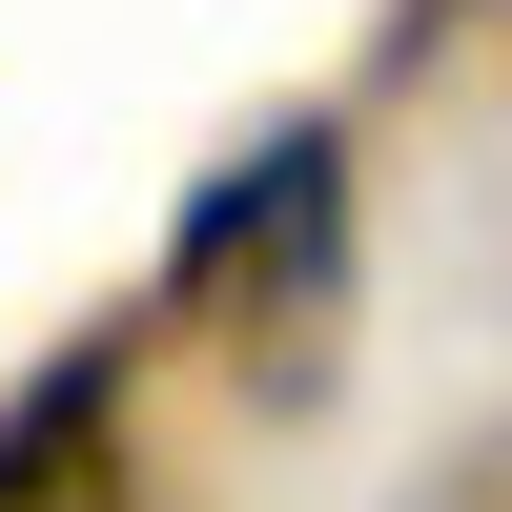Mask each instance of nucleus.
I'll list each match as a JSON object with an SVG mask.
<instances>
[{"label":"nucleus","instance_id":"nucleus-2","mask_svg":"<svg viewBox=\"0 0 512 512\" xmlns=\"http://www.w3.org/2000/svg\"><path fill=\"white\" fill-rule=\"evenodd\" d=\"M0 512H123V349H62L0 410Z\"/></svg>","mask_w":512,"mask_h":512},{"label":"nucleus","instance_id":"nucleus-1","mask_svg":"<svg viewBox=\"0 0 512 512\" xmlns=\"http://www.w3.org/2000/svg\"><path fill=\"white\" fill-rule=\"evenodd\" d=\"M164 267H185V287H246V308H328V267H349V164H328V123H267V144L185 205Z\"/></svg>","mask_w":512,"mask_h":512}]
</instances>
